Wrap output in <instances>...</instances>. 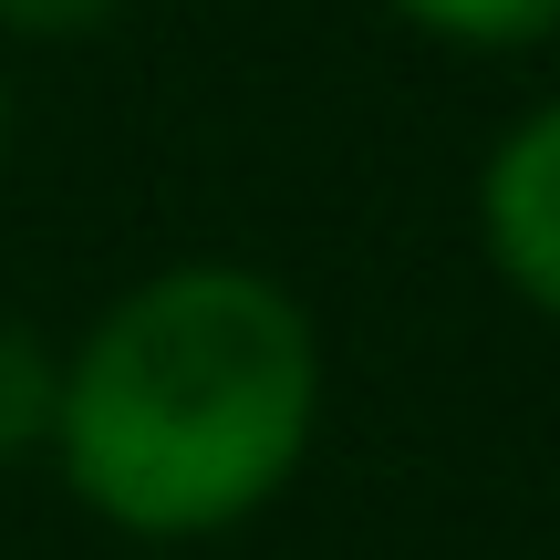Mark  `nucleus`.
Returning <instances> with one entry per match:
<instances>
[{"label":"nucleus","mask_w":560,"mask_h":560,"mask_svg":"<svg viewBox=\"0 0 560 560\" xmlns=\"http://www.w3.org/2000/svg\"><path fill=\"white\" fill-rule=\"evenodd\" d=\"M0 136H11V104H0Z\"/></svg>","instance_id":"nucleus-6"},{"label":"nucleus","mask_w":560,"mask_h":560,"mask_svg":"<svg viewBox=\"0 0 560 560\" xmlns=\"http://www.w3.org/2000/svg\"><path fill=\"white\" fill-rule=\"evenodd\" d=\"M478 229H488V260L509 270V291L560 322V104L499 136V156L478 177Z\"/></svg>","instance_id":"nucleus-2"},{"label":"nucleus","mask_w":560,"mask_h":560,"mask_svg":"<svg viewBox=\"0 0 560 560\" xmlns=\"http://www.w3.org/2000/svg\"><path fill=\"white\" fill-rule=\"evenodd\" d=\"M52 405H62V363L42 353V332H32V322H11V312H0V467H11V457H32V446L52 436Z\"/></svg>","instance_id":"nucleus-3"},{"label":"nucleus","mask_w":560,"mask_h":560,"mask_svg":"<svg viewBox=\"0 0 560 560\" xmlns=\"http://www.w3.org/2000/svg\"><path fill=\"white\" fill-rule=\"evenodd\" d=\"M322 342L280 280L240 260L156 270L62 363L52 446L83 509L136 540H208L301 467Z\"/></svg>","instance_id":"nucleus-1"},{"label":"nucleus","mask_w":560,"mask_h":560,"mask_svg":"<svg viewBox=\"0 0 560 560\" xmlns=\"http://www.w3.org/2000/svg\"><path fill=\"white\" fill-rule=\"evenodd\" d=\"M395 11L436 42H478V52H520V42L560 32V0H395Z\"/></svg>","instance_id":"nucleus-4"},{"label":"nucleus","mask_w":560,"mask_h":560,"mask_svg":"<svg viewBox=\"0 0 560 560\" xmlns=\"http://www.w3.org/2000/svg\"><path fill=\"white\" fill-rule=\"evenodd\" d=\"M115 0H0V32H32V42H62V32H94Z\"/></svg>","instance_id":"nucleus-5"}]
</instances>
